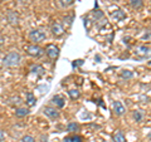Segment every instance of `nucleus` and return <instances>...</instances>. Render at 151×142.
Returning <instances> with one entry per match:
<instances>
[{"instance_id":"obj_7","label":"nucleus","mask_w":151,"mask_h":142,"mask_svg":"<svg viewBox=\"0 0 151 142\" xmlns=\"http://www.w3.org/2000/svg\"><path fill=\"white\" fill-rule=\"evenodd\" d=\"M50 32L54 37H60V35L64 34V28L59 22H54L50 27Z\"/></svg>"},{"instance_id":"obj_20","label":"nucleus","mask_w":151,"mask_h":142,"mask_svg":"<svg viewBox=\"0 0 151 142\" xmlns=\"http://www.w3.org/2000/svg\"><path fill=\"white\" fill-rule=\"evenodd\" d=\"M68 94L72 99H78L81 97V92H79L78 89H70V91H68Z\"/></svg>"},{"instance_id":"obj_6","label":"nucleus","mask_w":151,"mask_h":142,"mask_svg":"<svg viewBox=\"0 0 151 142\" xmlns=\"http://www.w3.org/2000/svg\"><path fill=\"white\" fill-rule=\"evenodd\" d=\"M112 111H113V113H115L117 117H120V116H124L125 115L126 108H125V106L122 105L120 101H115V102L112 103Z\"/></svg>"},{"instance_id":"obj_24","label":"nucleus","mask_w":151,"mask_h":142,"mask_svg":"<svg viewBox=\"0 0 151 142\" xmlns=\"http://www.w3.org/2000/svg\"><path fill=\"white\" fill-rule=\"evenodd\" d=\"M70 141H72V142H83V138H82L81 136H77V135H76V136H73V137H70Z\"/></svg>"},{"instance_id":"obj_1","label":"nucleus","mask_w":151,"mask_h":142,"mask_svg":"<svg viewBox=\"0 0 151 142\" xmlns=\"http://www.w3.org/2000/svg\"><path fill=\"white\" fill-rule=\"evenodd\" d=\"M19 63H20V55H19V53L15 50L9 52L5 55V58L3 59V65L6 68L17 67V65H19Z\"/></svg>"},{"instance_id":"obj_19","label":"nucleus","mask_w":151,"mask_h":142,"mask_svg":"<svg viewBox=\"0 0 151 142\" xmlns=\"http://www.w3.org/2000/svg\"><path fill=\"white\" fill-rule=\"evenodd\" d=\"M78 130H79V126H78V123H76V122H70V123L67 125L68 132H77Z\"/></svg>"},{"instance_id":"obj_22","label":"nucleus","mask_w":151,"mask_h":142,"mask_svg":"<svg viewBox=\"0 0 151 142\" xmlns=\"http://www.w3.org/2000/svg\"><path fill=\"white\" fill-rule=\"evenodd\" d=\"M74 0H60V5L62 6H69V5H72Z\"/></svg>"},{"instance_id":"obj_23","label":"nucleus","mask_w":151,"mask_h":142,"mask_svg":"<svg viewBox=\"0 0 151 142\" xmlns=\"http://www.w3.org/2000/svg\"><path fill=\"white\" fill-rule=\"evenodd\" d=\"M22 142H35V140L33 138L32 136H29V135H27V136H24L22 138Z\"/></svg>"},{"instance_id":"obj_5","label":"nucleus","mask_w":151,"mask_h":142,"mask_svg":"<svg viewBox=\"0 0 151 142\" xmlns=\"http://www.w3.org/2000/svg\"><path fill=\"white\" fill-rule=\"evenodd\" d=\"M45 54L49 57L50 59H57L59 55V48L54 44H48L45 47Z\"/></svg>"},{"instance_id":"obj_14","label":"nucleus","mask_w":151,"mask_h":142,"mask_svg":"<svg viewBox=\"0 0 151 142\" xmlns=\"http://www.w3.org/2000/svg\"><path fill=\"white\" fill-rule=\"evenodd\" d=\"M25 97H27L25 102H27V106L28 107H33V106L35 105V97H34V94H33L32 92H28Z\"/></svg>"},{"instance_id":"obj_21","label":"nucleus","mask_w":151,"mask_h":142,"mask_svg":"<svg viewBox=\"0 0 151 142\" xmlns=\"http://www.w3.org/2000/svg\"><path fill=\"white\" fill-rule=\"evenodd\" d=\"M93 16H94V19H96V20H98V19L103 18V13H102V10H100V9L94 10V11H93Z\"/></svg>"},{"instance_id":"obj_13","label":"nucleus","mask_w":151,"mask_h":142,"mask_svg":"<svg viewBox=\"0 0 151 142\" xmlns=\"http://www.w3.org/2000/svg\"><path fill=\"white\" fill-rule=\"evenodd\" d=\"M130 6L135 10H139L144 6V0H130Z\"/></svg>"},{"instance_id":"obj_15","label":"nucleus","mask_w":151,"mask_h":142,"mask_svg":"<svg viewBox=\"0 0 151 142\" xmlns=\"http://www.w3.org/2000/svg\"><path fill=\"white\" fill-rule=\"evenodd\" d=\"M28 113H29V110L25 107H20V108H17V111H15V116L19 117V118H22V117H25Z\"/></svg>"},{"instance_id":"obj_16","label":"nucleus","mask_w":151,"mask_h":142,"mask_svg":"<svg viewBox=\"0 0 151 142\" xmlns=\"http://www.w3.org/2000/svg\"><path fill=\"white\" fill-rule=\"evenodd\" d=\"M132 118L135 120V122H141L144 118V113L142 111H139V110H135L132 112Z\"/></svg>"},{"instance_id":"obj_4","label":"nucleus","mask_w":151,"mask_h":142,"mask_svg":"<svg viewBox=\"0 0 151 142\" xmlns=\"http://www.w3.org/2000/svg\"><path fill=\"white\" fill-rule=\"evenodd\" d=\"M25 52L33 58H39V57L43 55V49L40 47H38L35 44H29V45H25Z\"/></svg>"},{"instance_id":"obj_12","label":"nucleus","mask_w":151,"mask_h":142,"mask_svg":"<svg viewBox=\"0 0 151 142\" xmlns=\"http://www.w3.org/2000/svg\"><path fill=\"white\" fill-rule=\"evenodd\" d=\"M112 140L113 142H126V137L121 131H116L112 136Z\"/></svg>"},{"instance_id":"obj_27","label":"nucleus","mask_w":151,"mask_h":142,"mask_svg":"<svg viewBox=\"0 0 151 142\" xmlns=\"http://www.w3.org/2000/svg\"><path fill=\"white\" fill-rule=\"evenodd\" d=\"M4 140H5V133H4V132L0 130V142H3Z\"/></svg>"},{"instance_id":"obj_30","label":"nucleus","mask_w":151,"mask_h":142,"mask_svg":"<svg viewBox=\"0 0 151 142\" xmlns=\"http://www.w3.org/2000/svg\"><path fill=\"white\" fill-rule=\"evenodd\" d=\"M147 65H149V67H151V60H150V62L147 63Z\"/></svg>"},{"instance_id":"obj_18","label":"nucleus","mask_w":151,"mask_h":142,"mask_svg":"<svg viewBox=\"0 0 151 142\" xmlns=\"http://www.w3.org/2000/svg\"><path fill=\"white\" fill-rule=\"evenodd\" d=\"M120 77L122 78V79H131L132 77H134V73L131 72V70H129V69H124L122 72L120 73Z\"/></svg>"},{"instance_id":"obj_17","label":"nucleus","mask_w":151,"mask_h":142,"mask_svg":"<svg viewBox=\"0 0 151 142\" xmlns=\"http://www.w3.org/2000/svg\"><path fill=\"white\" fill-rule=\"evenodd\" d=\"M30 72L34 73V74H37V75H42V74L44 73V69H43V67H40V65L34 64V65H32Z\"/></svg>"},{"instance_id":"obj_29","label":"nucleus","mask_w":151,"mask_h":142,"mask_svg":"<svg viewBox=\"0 0 151 142\" xmlns=\"http://www.w3.org/2000/svg\"><path fill=\"white\" fill-rule=\"evenodd\" d=\"M147 137H149V140H151V132H149V135H147Z\"/></svg>"},{"instance_id":"obj_3","label":"nucleus","mask_w":151,"mask_h":142,"mask_svg":"<svg viewBox=\"0 0 151 142\" xmlns=\"http://www.w3.org/2000/svg\"><path fill=\"white\" fill-rule=\"evenodd\" d=\"M135 53V57L139 59H146L149 58V57L151 55V48H149V47L146 45H137L134 50Z\"/></svg>"},{"instance_id":"obj_2","label":"nucleus","mask_w":151,"mask_h":142,"mask_svg":"<svg viewBox=\"0 0 151 142\" xmlns=\"http://www.w3.org/2000/svg\"><path fill=\"white\" fill-rule=\"evenodd\" d=\"M28 37H29V40L33 42V43H40V42L45 40L47 34H45V32L42 29H33L29 32Z\"/></svg>"},{"instance_id":"obj_10","label":"nucleus","mask_w":151,"mask_h":142,"mask_svg":"<svg viewBox=\"0 0 151 142\" xmlns=\"http://www.w3.org/2000/svg\"><path fill=\"white\" fill-rule=\"evenodd\" d=\"M8 22L10 23L12 25H18V22H19V16H18V14L15 11H9L8 13Z\"/></svg>"},{"instance_id":"obj_25","label":"nucleus","mask_w":151,"mask_h":142,"mask_svg":"<svg viewBox=\"0 0 151 142\" xmlns=\"http://www.w3.org/2000/svg\"><path fill=\"white\" fill-rule=\"evenodd\" d=\"M142 39L144 40H150L151 39V33L150 32H146L145 34H144V37H142Z\"/></svg>"},{"instance_id":"obj_11","label":"nucleus","mask_w":151,"mask_h":142,"mask_svg":"<svg viewBox=\"0 0 151 142\" xmlns=\"http://www.w3.org/2000/svg\"><path fill=\"white\" fill-rule=\"evenodd\" d=\"M112 18L115 19L116 22H120V20H124L126 18V14H125V11H122L121 9H117V10H115L112 13Z\"/></svg>"},{"instance_id":"obj_8","label":"nucleus","mask_w":151,"mask_h":142,"mask_svg":"<svg viewBox=\"0 0 151 142\" xmlns=\"http://www.w3.org/2000/svg\"><path fill=\"white\" fill-rule=\"evenodd\" d=\"M43 113L48 118H50V120H57V118L59 117V112L54 107H44L43 108Z\"/></svg>"},{"instance_id":"obj_9","label":"nucleus","mask_w":151,"mask_h":142,"mask_svg":"<svg viewBox=\"0 0 151 142\" xmlns=\"http://www.w3.org/2000/svg\"><path fill=\"white\" fill-rule=\"evenodd\" d=\"M52 103H53L57 108H63L65 105V101L62 96H58V94H57V96H54L52 98Z\"/></svg>"},{"instance_id":"obj_26","label":"nucleus","mask_w":151,"mask_h":142,"mask_svg":"<svg viewBox=\"0 0 151 142\" xmlns=\"http://www.w3.org/2000/svg\"><path fill=\"white\" fill-rule=\"evenodd\" d=\"M82 64H83V60L82 59H78V60H74L73 67H78V65H82Z\"/></svg>"},{"instance_id":"obj_28","label":"nucleus","mask_w":151,"mask_h":142,"mask_svg":"<svg viewBox=\"0 0 151 142\" xmlns=\"http://www.w3.org/2000/svg\"><path fill=\"white\" fill-rule=\"evenodd\" d=\"M63 142H72V141H70V137H67V138H64Z\"/></svg>"}]
</instances>
